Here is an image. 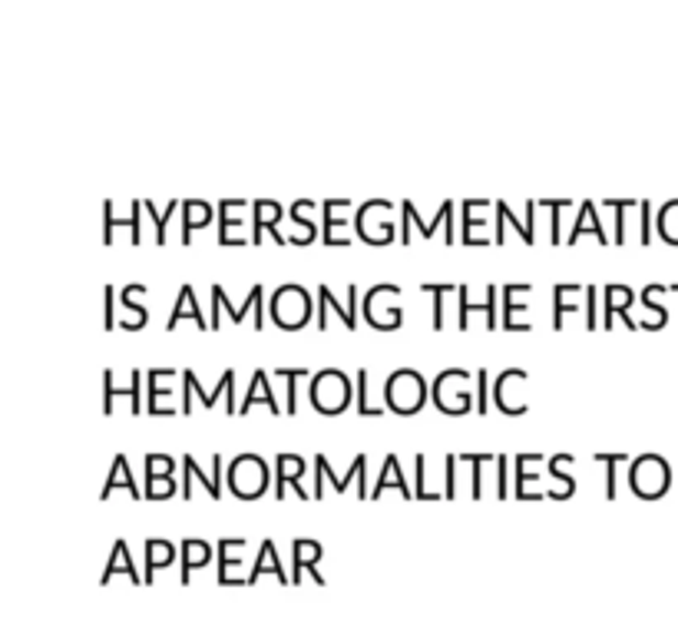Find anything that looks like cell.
<instances>
[{"label": "cell", "instance_id": "cell-1", "mask_svg": "<svg viewBox=\"0 0 678 636\" xmlns=\"http://www.w3.org/2000/svg\"><path fill=\"white\" fill-rule=\"evenodd\" d=\"M424 402H427V382H424L421 372L401 369V372H394L388 379V385H385V408L391 415H401V418L418 415L424 408Z\"/></svg>", "mask_w": 678, "mask_h": 636}, {"label": "cell", "instance_id": "cell-2", "mask_svg": "<svg viewBox=\"0 0 678 636\" xmlns=\"http://www.w3.org/2000/svg\"><path fill=\"white\" fill-rule=\"evenodd\" d=\"M355 398V388H352V379L345 372H337V369H324L311 379V405L314 412L334 418V415H342Z\"/></svg>", "mask_w": 678, "mask_h": 636}, {"label": "cell", "instance_id": "cell-3", "mask_svg": "<svg viewBox=\"0 0 678 636\" xmlns=\"http://www.w3.org/2000/svg\"><path fill=\"white\" fill-rule=\"evenodd\" d=\"M271 322L281 332H301L311 322V295L304 285H281L271 298Z\"/></svg>", "mask_w": 678, "mask_h": 636}, {"label": "cell", "instance_id": "cell-4", "mask_svg": "<svg viewBox=\"0 0 678 636\" xmlns=\"http://www.w3.org/2000/svg\"><path fill=\"white\" fill-rule=\"evenodd\" d=\"M394 295H401V285H391V282H381L375 288L365 292V322L378 332H398L404 326V311L401 305H385L391 301Z\"/></svg>", "mask_w": 678, "mask_h": 636}, {"label": "cell", "instance_id": "cell-5", "mask_svg": "<svg viewBox=\"0 0 678 636\" xmlns=\"http://www.w3.org/2000/svg\"><path fill=\"white\" fill-rule=\"evenodd\" d=\"M268 464L258 458V454H238L229 468V487L235 497H245V501H255L265 494L268 487Z\"/></svg>", "mask_w": 678, "mask_h": 636}, {"label": "cell", "instance_id": "cell-6", "mask_svg": "<svg viewBox=\"0 0 678 636\" xmlns=\"http://www.w3.org/2000/svg\"><path fill=\"white\" fill-rule=\"evenodd\" d=\"M467 382H470V372H464V369H447V372H441L437 382H434V405H437V412L454 415V418L467 415V412H470Z\"/></svg>", "mask_w": 678, "mask_h": 636}, {"label": "cell", "instance_id": "cell-7", "mask_svg": "<svg viewBox=\"0 0 678 636\" xmlns=\"http://www.w3.org/2000/svg\"><path fill=\"white\" fill-rule=\"evenodd\" d=\"M385 212H394V202L388 199H371L358 209V219H355V229H358V239L368 242V245H391L394 242V222L391 219H378Z\"/></svg>", "mask_w": 678, "mask_h": 636}, {"label": "cell", "instance_id": "cell-8", "mask_svg": "<svg viewBox=\"0 0 678 636\" xmlns=\"http://www.w3.org/2000/svg\"><path fill=\"white\" fill-rule=\"evenodd\" d=\"M629 484L638 497H658L668 487V464L655 454H645V458L632 461Z\"/></svg>", "mask_w": 678, "mask_h": 636}, {"label": "cell", "instance_id": "cell-9", "mask_svg": "<svg viewBox=\"0 0 678 636\" xmlns=\"http://www.w3.org/2000/svg\"><path fill=\"white\" fill-rule=\"evenodd\" d=\"M526 372L523 369H510V372H500V379H497V385H493V402H497V408L507 415V418H520V415H526V402L513 392V388H520V385H526Z\"/></svg>", "mask_w": 678, "mask_h": 636}, {"label": "cell", "instance_id": "cell-10", "mask_svg": "<svg viewBox=\"0 0 678 636\" xmlns=\"http://www.w3.org/2000/svg\"><path fill=\"white\" fill-rule=\"evenodd\" d=\"M497 295H500V288L497 285H487V298L484 301H470V288L467 285H460L457 288V298H460V318H457V329L460 332H467L470 329V311H484L487 315V329L490 332H497L500 329V318H497Z\"/></svg>", "mask_w": 678, "mask_h": 636}, {"label": "cell", "instance_id": "cell-11", "mask_svg": "<svg viewBox=\"0 0 678 636\" xmlns=\"http://www.w3.org/2000/svg\"><path fill=\"white\" fill-rule=\"evenodd\" d=\"M635 301V292L629 285H605L602 288V329L612 332V318H625V326L635 329V318H629V305Z\"/></svg>", "mask_w": 678, "mask_h": 636}, {"label": "cell", "instance_id": "cell-12", "mask_svg": "<svg viewBox=\"0 0 678 636\" xmlns=\"http://www.w3.org/2000/svg\"><path fill=\"white\" fill-rule=\"evenodd\" d=\"M252 209H255L252 245H262V242H265V239H262V235H265V229L271 232V239H275L278 245H288V239H285V235L278 232V229H275V226H278V219L285 216V209H281V206H278L275 199H255V202H252Z\"/></svg>", "mask_w": 678, "mask_h": 636}, {"label": "cell", "instance_id": "cell-13", "mask_svg": "<svg viewBox=\"0 0 678 636\" xmlns=\"http://www.w3.org/2000/svg\"><path fill=\"white\" fill-rule=\"evenodd\" d=\"M533 292L526 282L503 285V332H530V322H516L520 311H530V301H520V295Z\"/></svg>", "mask_w": 678, "mask_h": 636}, {"label": "cell", "instance_id": "cell-14", "mask_svg": "<svg viewBox=\"0 0 678 636\" xmlns=\"http://www.w3.org/2000/svg\"><path fill=\"white\" fill-rule=\"evenodd\" d=\"M196 322V329H209V322L202 318V311H199V305H196V288L189 285V282H182V288H179V298H176V308H173V318L166 322V332H176L182 322Z\"/></svg>", "mask_w": 678, "mask_h": 636}, {"label": "cell", "instance_id": "cell-15", "mask_svg": "<svg viewBox=\"0 0 678 636\" xmlns=\"http://www.w3.org/2000/svg\"><path fill=\"white\" fill-rule=\"evenodd\" d=\"M140 209H143V202H133L130 206V216H116L113 212V202L107 199L103 202V245H113V229L116 226H130L133 229V245H140L143 242V232H140Z\"/></svg>", "mask_w": 678, "mask_h": 636}, {"label": "cell", "instance_id": "cell-16", "mask_svg": "<svg viewBox=\"0 0 678 636\" xmlns=\"http://www.w3.org/2000/svg\"><path fill=\"white\" fill-rule=\"evenodd\" d=\"M140 379H143V372H130V388H116L113 382H116V372H103V412L107 415H113V398H130V405H133V415L136 412H143V405H140Z\"/></svg>", "mask_w": 678, "mask_h": 636}, {"label": "cell", "instance_id": "cell-17", "mask_svg": "<svg viewBox=\"0 0 678 636\" xmlns=\"http://www.w3.org/2000/svg\"><path fill=\"white\" fill-rule=\"evenodd\" d=\"M242 199H222L219 202V245H252V239H235L232 229H242V216H235L232 209H242Z\"/></svg>", "mask_w": 678, "mask_h": 636}, {"label": "cell", "instance_id": "cell-18", "mask_svg": "<svg viewBox=\"0 0 678 636\" xmlns=\"http://www.w3.org/2000/svg\"><path fill=\"white\" fill-rule=\"evenodd\" d=\"M582 232H592L599 245H609V235H605V229H602V222H599V212H596V202H582V206H579V212H576V226H573V232H569L566 242L576 245V242L582 239Z\"/></svg>", "mask_w": 678, "mask_h": 636}, {"label": "cell", "instance_id": "cell-19", "mask_svg": "<svg viewBox=\"0 0 678 636\" xmlns=\"http://www.w3.org/2000/svg\"><path fill=\"white\" fill-rule=\"evenodd\" d=\"M209 222H212V206L202 202V199H186L182 202V235H179V242L192 245V232L209 226Z\"/></svg>", "mask_w": 678, "mask_h": 636}, {"label": "cell", "instance_id": "cell-20", "mask_svg": "<svg viewBox=\"0 0 678 636\" xmlns=\"http://www.w3.org/2000/svg\"><path fill=\"white\" fill-rule=\"evenodd\" d=\"M275 468H278V487H275V494L278 497H285V484H291L294 491H298V497H308L304 491H301V474H304V458H298V454H278V461H275Z\"/></svg>", "mask_w": 678, "mask_h": 636}, {"label": "cell", "instance_id": "cell-21", "mask_svg": "<svg viewBox=\"0 0 678 636\" xmlns=\"http://www.w3.org/2000/svg\"><path fill=\"white\" fill-rule=\"evenodd\" d=\"M579 292H586V288H582V285H553V329H556V332L566 326V315H569V311H579V308H582V301L573 298V295H579Z\"/></svg>", "mask_w": 678, "mask_h": 636}, {"label": "cell", "instance_id": "cell-22", "mask_svg": "<svg viewBox=\"0 0 678 636\" xmlns=\"http://www.w3.org/2000/svg\"><path fill=\"white\" fill-rule=\"evenodd\" d=\"M493 212H497V232H493V242H497V245H503V242H507V222H510V226H516V232H520V239H523L526 245H533V242H536V232H533L523 219H516V212H513L503 199H500V202H493Z\"/></svg>", "mask_w": 678, "mask_h": 636}, {"label": "cell", "instance_id": "cell-23", "mask_svg": "<svg viewBox=\"0 0 678 636\" xmlns=\"http://www.w3.org/2000/svg\"><path fill=\"white\" fill-rule=\"evenodd\" d=\"M337 311V315H342V322L348 326V332H355L358 329V322H355V318H352V308H345V305H337L334 301V292L327 288V285H321L318 288V332H324L327 329V311Z\"/></svg>", "mask_w": 678, "mask_h": 636}, {"label": "cell", "instance_id": "cell-24", "mask_svg": "<svg viewBox=\"0 0 678 636\" xmlns=\"http://www.w3.org/2000/svg\"><path fill=\"white\" fill-rule=\"evenodd\" d=\"M401 209H404V226H418V229L424 232V239H434L437 226H447V219H454V209H457V206L447 199V202L441 206V212H437V222H424L421 212L414 209V202H401Z\"/></svg>", "mask_w": 678, "mask_h": 636}, {"label": "cell", "instance_id": "cell-25", "mask_svg": "<svg viewBox=\"0 0 678 636\" xmlns=\"http://www.w3.org/2000/svg\"><path fill=\"white\" fill-rule=\"evenodd\" d=\"M262 298H265V285H252V295H248V301L245 305H229V298H225V288L222 285H212V305H222V308H229V318L232 322L238 326L242 318H245V311L248 308H262Z\"/></svg>", "mask_w": 678, "mask_h": 636}, {"label": "cell", "instance_id": "cell-26", "mask_svg": "<svg viewBox=\"0 0 678 636\" xmlns=\"http://www.w3.org/2000/svg\"><path fill=\"white\" fill-rule=\"evenodd\" d=\"M255 405H268L271 415H281V408H278V402L271 398V385L265 382V372H262V369L252 375V388H248V398L242 402V415H248Z\"/></svg>", "mask_w": 678, "mask_h": 636}, {"label": "cell", "instance_id": "cell-27", "mask_svg": "<svg viewBox=\"0 0 678 636\" xmlns=\"http://www.w3.org/2000/svg\"><path fill=\"white\" fill-rule=\"evenodd\" d=\"M388 487H398L404 497H414V491L408 487V481H404V474H401V461H398V454H388V461H385V471H381V481L375 484V497H381Z\"/></svg>", "mask_w": 678, "mask_h": 636}, {"label": "cell", "instance_id": "cell-28", "mask_svg": "<svg viewBox=\"0 0 678 636\" xmlns=\"http://www.w3.org/2000/svg\"><path fill=\"white\" fill-rule=\"evenodd\" d=\"M348 206H352V199H324V202H321V209H324V235H321V242H324V245H337L334 229L348 226V219H345V216H334V209H348Z\"/></svg>", "mask_w": 678, "mask_h": 636}, {"label": "cell", "instance_id": "cell-29", "mask_svg": "<svg viewBox=\"0 0 678 636\" xmlns=\"http://www.w3.org/2000/svg\"><path fill=\"white\" fill-rule=\"evenodd\" d=\"M146 375H149V405H146V412H149V415H163V418L176 415V408L159 405V398H173L169 388H159V379H166L169 369H153V372H146Z\"/></svg>", "mask_w": 678, "mask_h": 636}, {"label": "cell", "instance_id": "cell-30", "mask_svg": "<svg viewBox=\"0 0 678 636\" xmlns=\"http://www.w3.org/2000/svg\"><path fill=\"white\" fill-rule=\"evenodd\" d=\"M182 375H186V385H189V388H192V392H196V395L202 398V405H205V408H212V405H215V398H219L222 392H232V388H235V372H232V369H229V372L222 375V382H219V385H215L212 392L199 388V379H196V372H189V369H186Z\"/></svg>", "mask_w": 678, "mask_h": 636}, {"label": "cell", "instance_id": "cell-31", "mask_svg": "<svg viewBox=\"0 0 678 636\" xmlns=\"http://www.w3.org/2000/svg\"><path fill=\"white\" fill-rule=\"evenodd\" d=\"M116 487H126V491H130L133 497H140V491H136V481H133V474H130V464H126V458H123V454H120V458L113 461V478L107 481V487H103V494H100V497L107 501V497H110V494H113Z\"/></svg>", "mask_w": 678, "mask_h": 636}, {"label": "cell", "instance_id": "cell-32", "mask_svg": "<svg viewBox=\"0 0 678 636\" xmlns=\"http://www.w3.org/2000/svg\"><path fill=\"white\" fill-rule=\"evenodd\" d=\"M182 468H186L182 497H192V478H199V481H202V484L209 487V494H212V497H219V494H222V487H219V478H215V474H212V478H205V474L199 471V464H196V458H192V454H186V458H182Z\"/></svg>", "mask_w": 678, "mask_h": 636}, {"label": "cell", "instance_id": "cell-33", "mask_svg": "<svg viewBox=\"0 0 678 636\" xmlns=\"http://www.w3.org/2000/svg\"><path fill=\"white\" fill-rule=\"evenodd\" d=\"M365 464H368V458L362 454V458H355V464H352V471H348L345 478H334V474H331V468H327V458H324V454H318V458H314V468H321V474H324V478H331L334 491H345L352 478H365Z\"/></svg>", "mask_w": 678, "mask_h": 636}, {"label": "cell", "instance_id": "cell-34", "mask_svg": "<svg viewBox=\"0 0 678 636\" xmlns=\"http://www.w3.org/2000/svg\"><path fill=\"white\" fill-rule=\"evenodd\" d=\"M209 563V547L202 540H186L182 544V583H189V570Z\"/></svg>", "mask_w": 678, "mask_h": 636}, {"label": "cell", "instance_id": "cell-35", "mask_svg": "<svg viewBox=\"0 0 678 636\" xmlns=\"http://www.w3.org/2000/svg\"><path fill=\"white\" fill-rule=\"evenodd\" d=\"M262 573H275V577L285 583V573H281V567H278V560H275V544H271V540H265V544H262L258 563H255V570H252V583H255Z\"/></svg>", "mask_w": 678, "mask_h": 636}, {"label": "cell", "instance_id": "cell-36", "mask_svg": "<svg viewBox=\"0 0 678 636\" xmlns=\"http://www.w3.org/2000/svg\"><path fill=\"white\" fill-rule=\"evenodd\" d=\"M460 285H434V282H424L421 292H434V332H444V298L447 292H457Z\"/></svg>", "mask_w": 678, "mask_h": 636}, {"label": "cell", "instance_id": "cell-37", "mask_svg": "<svg viewBox=\"0 0 678 636\" xmlns=\"http://www.w3.org/2000/svg\"><path fill=\"white\" fill-rule=\"evenodd\" d=\"M658 232L665 242L678 245V202H668L662 212H658Z\"/></svg>", "mask_w": 678, "mask_h": 636}, {"label": "cell", "instance_id": "cell-38", "mask_svg": "<svg viewBox=\"0 0 678 636\" xmlns=\"http://www.w3.org/2000/svg\"><path fill=\"white\" fill-rule=\"evenodd\" d=\"M146 292V285H126L120 295H123V308L126 311H136V322H140V329H146V318H149V311H146V305H140L136 301V295H143Z\"/></svg>", "mask_w": 678, "mask_h": 636}, {"label": "cell", "instance_id": "cell-39", "mask_svg": "<svg viewBox=\"0 0 678 636\" xmlns=\"http://www.w3.org/2000/svg\"><path fill=\"white\" fill-rule=\"evenodd\" d=\"M308 206H311V199H298V202L291 206V212H288V216H291V222H298V226L304 229V242L311 245V242L318 239V222L304 219V209H308Z\"/></svg>", "mask_w": 678, "mask_h": 636}, {"label": "cell", "instance_id": "cell-40", "mask_svg": "<svg viewBox=\"0 0 678 636\" xmlns=\"http://www.w3.org/2000/svg\"><path fill=\"white\" fill-rule=\"evenodd\" d=\"M176 461L169 454H149L146 458V481H159V478H173Z\"/></svg>", "mask_w": 678, "mask_h": 636}, {"label": "cell", "instance_id": "cell-41", "mask_svg": "<svg viewBox=\"0 0 678 636\" xmlns=\"http://www.w3.org/2000/svg\"><path fill=\"white\" fill-rule=\"evenodd\" d=\"M146 553H149V577L146 580H153V573H156V567H166L169 560H173V544H166V540H149L146 544Z\"/></svg>", "mask_w": 678, "mask_h": 636}, {"label": "cell", "instance_id": "cell-42", "mask_svg": "<svg viewBox=\"0 0 678 636\" xmlns=\"http://www.w3.org/2000/svg\"><path fill=\"white\" fill-rule=\"evenodd\" d=\"M368 382H371V372L362 369V372H358V405H355V408H358L362 418H378L381 408H371V405H368Z\"/></svg>", "mask_w": 678, "mask_h": 636}, {"label": "cell", "instance_id": "cell-43", "mask_svg": "<svg viewBox=\"0 0 678 636\" xmlns=\"http://www.w3.org/2000/svg\"><path fill=\"white\" fill-rule=\"evenodd\" d=\"M275 375L288 382V405H285V412H288V415H294V412H298V402H294V382L308 379V369H278Z\"/></svg>", "mask_w": 678, "mask_h": 636}, {"label": "cell", "instance_id": "cell-44", "mask_svg": "<svg viewBox=\"0 0 678 636\" xmlns=\"http://www.w3.org/2000/svg\"><path fill=\"white\" fill-rule=\"evenodd\" d=\"M605 206L615 209V239H612V242L622 245V242H625V212H629L635 202H632V199H609Z\"/></svg>", "mask_w": 678, "mask_h": 636}, {"label": "cell", "instance_id": "cell-45", "mask_svg": "<svg viewBox=\"0 0 678 636\" xmlns=\"http://www.w3.org/2000/svg\"><path fill=\"white\" fill-rule=\"evenodd\" d=\"M143 206H146V209L153 212V219H156V242H159V245H166V226H169L173 212H179V209H182V202H169V209H166V212H156V209H153V202H143Z\"/></svg>", "mask_w": 678, "mask_h": 636}, {"label": "cell", "instance_id": "cell-46", "mask_svg": "<svg viewBox=\"0 0 678 636\" xmlns=\"http://www.w3.org/2000/svg\"><path fill=\"white\" fill-rule=\"evenodd\" d=\"M116 570H126V573H130V577L136 580V570H133V560L126 557V544H123V540L116 544V560H113V563L107 567V573H103V583H107V580H110V577H113Z\"/></svg>", "mask_w": 678, "mask_h": 636}, {"label": "cell", "instance_id": "cell-47", "mask_svg": "<svg viewBox=\"0 0 678 636\" xmlns=\"http://www.w3.org/2000/svg\"><path fill=\"white\" fill-rule=\"evenodd\" d=\"M596 461L609 468V478H605V497H615V464H622L625 454H596Z\"/></svg>", "mask_w": 678, "mask_h": 636}, {"label": "cell", "instance_id": "cell-48", "mask_svg": "<svg viewBox=\"0 0 678 636\" xmlns=\"http://www.w3.org/2000/svg\"><path fill=\"white\" fill-rule=\"evenodd\" d=\"M540 206H543V209H553V232H549V242L559 245L563 239H559V212H556V209H569L573 202H569V199H559V202H556V199H543Z\"/></svg>", "mask_w": 678, "mask_h": 636}, {"label": "cell", "instance_id": "cell-49", "mask_svg": "<svg viewBox=\"0 0 678 636\" xmlns=\"http://www.w3.org/2000/svg\"><path fill=\"white\" fill-rule=\"evenodd\" d=\"M176 494V481L173 478H159V481H146V497L156 501V497H173Z\"/></svg>", "mask_w": 678, "mask_h": 636}, {"label": "cell", "instance_id": "cell-50", "mask_svg": "<svg viewBox=\"0 0 678 636\" xmlns=\"http://www.w3.org/2000/svg\"><path fill=\"white\" fill-rule=\"evenodd\" d=\"M113 295H116V288L107 285V288H103V315H107V318H103V329H107V332H113V329L120 326L116 318H113Z\"/></svg>", "mask_w": 678, "mask_h": 636}, {"label": "cell", "instance_id": "cell-51", "mask_svg": "<svg viewBox=\"0 0 678 636\" xmlns=\"http://www.w3.org/2000/svg\"><path fill=\"white\" fill-rule=\"evenodd\" d=\"M487 382H490V375H487V372H477V412H480V415L490 412V402H487V388H490V385H487Z\"/></svg>", "mask_w": 678, "mask_h": 636}, {"label": "cell", "instance_id": "cell-52", "mask_svg": "<svg viewBox=\"0 0 678 636\" xmlns=\"http://www.w3.org/2000/svg\"><path fill=\"white\" fill-rule=\"evenodd\" d=\"M596 295H599V288L589 285V288H586V315H589V318H586V329H589V332L599 329V318H596Z\"/></svg>", "mask_w": 678, "mask_h": 636}, {"label": "cell", "instance_id": "cell-53", "mask_svg": "<svg viewBox=\"0 0 678 636\" xmlns=\"http://www.w3.org/2000/svg\"><path fill=\"white\" fill-rule=\"evenodd\" d=\"M424 471H427V461H424V454H418V491H414V497H427V501H437V494H431V491L424 487Z\"/></svg>", "mask_w": 678, "mask_h": 636}, {"label": "cell", "instance_id": "cell-54", "mask_svg": "<svg viewBox=\"0 0 678 636\" xmlns=\"http://www.w3.org/2000/svg\"><path fill=\"white\" fill-rule=\"evenodd\" d=\"M457 461H460L457 454H451V458L444 461V468H447V491H444V494H447V497H454V494H457V478H454V471H457Z\"/></svg>", "mask_w": 678, "mask_h": 636}, {"label": "cell", "instance_id": "cell-55", "mask_svg": "<svg viewBox=\"0 0 678 636\" xmlns=\"http://www.w3.org/2000/svg\"><path fill=\"white\" fill-rule=\"evenodd\" d=\"M497 497H507V454L497 458Z\"/></svg>", "mask_w": 678, "mask_h": 636}, {"label": "cell", "instance_id": "cell-56", "mask_svg": "<svg viewBox=\"0 0 678 636\" xmlns=\"http://www.w3.org/2000/svg\"><path fill=\"white\" fill-rule=\"evenodd\" d=\"M642 242L648 245L652 239H648V202H642Z\"/></svg>", "mask_w": 678, "mask_h": 636}]
</instances>
